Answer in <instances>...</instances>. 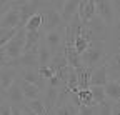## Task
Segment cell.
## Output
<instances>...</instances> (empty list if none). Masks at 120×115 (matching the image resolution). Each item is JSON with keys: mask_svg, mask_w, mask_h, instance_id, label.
Returning a JSON list of instances; mask_svg holds the SVG:
<instances>
[{"mask_svg": "<svg viewBox=\"0 0 120 115\" xmlns=\"http://www.w3.org/2000/svg\"><path fill=\"white\" fill-rule=\"evenodd\" d=\"M109 44L105 42H92L88 45V48L80 55V62L83 68L95 70L100 65H103L109 59Z\"/></svg>", "mask_w": 120, "mask_h": 115, "instance_id": "cell-1", "label": "cell"}, {"mask_svg": "<svg viewBox=\"0 0 120 115\" xmlns=\"http://www.w3.org/2000/svg\"><path fill=\"white\" fill-rule=\"evenodd\" d=\"M25 35H27V30L23 27H19L17 32H15V35L5 44L4 50H5V55L8 62L12 60H17L19 57L23 53V44H25Z\"/></svg>", "mask_w": 120, "mask_h": 115, "instance_id": "cell-2", "label": "cell"}, {"mask_svg": "<svg viewBox=\"0 0 120 115\" xmlns=\"http://www.w3.org/2000/svg\"><path fill=\"white\" fill-rule=\"evenodd\" d=\"M117 2H110V0H97L95 2V15L107 25L113 27L117 23Z\"/></svg>", "mask_w": 120, "mask_h": 115, "instance_id": "cell-3", "label": "cell"}, {"mask_svg": "<svg viewBox=\"0 0 120 115\" xmlns=\"http://www.w3.org/2000/svg\"><path fill=\"white\" fill-rule=\"evenodd\" d=\"M40 12H42V32L43 33L53 32L64 25L62 19H60V13L52 7V2H45V5Z\"/></svg>", "mask_w": 120, "mask_h": 115, "instance_id": "cell-4", "label": "cell"}, {"mask_svg": "<svg viewBox=\"0 0 120 115\" xmlns=\"http://www.w3.org/2000/svg\"><path fill=\"white\" fill-rule=\"evenodd\" d=\"M42 44L52 52V55L62 52V48H64V25L60 28H57V30H53V32L43 33Z\"/></svg>", "mask_w": 120, "mask_h": 115, "instance_id": "cell-5", "label": "cell"}, {"mask_svg": "<svg viewBox=\"0 0 120 115\" xmlns=\"http://www.w3.org/2000/svg\"><path fill=\"white\" fill-rule=\"evenodd\" d=\"M15 7L19 10V17H20V27L25 25V22L34 15V13L40 12L45 5V2H13Z\"/></svg>", "mask_w": 120, "mask_h": 115, "instance_id": "cell-6", "label": "cell"}, {"mask_svg": "<svg viewBox=\"0 0 120 115\" xmlns=\"http://www.w3.org/2000/svg\"><path fill=\"white\" fill-rule=\"evenodd\" d=\"M20 27V17H19V10L15 7L13 2H10V8L0 17V28L5 30H17Z\"/></svg>", "mask_w": 120, "mask_h": 115, "instance_id": "cell-7", "label": "cell"}, {"mask_svg": "<svg viewBox=\"0 0 120 115\" xmlns=\"http://www.w3.org/2000/svg\"><path fill=\"white\" fill-rule=\"evenodd\" d=\"M19 77H20L23 82H27V83L35 85V87L40 89L42 92L47 89V82H45V80L38 75L37 68H19Z\"/></svg>", "mask_w": 120, "mask_h": 115, "instance_id": "cell-8", "label": "cell"}, {"mask_svg": "<svg viewBox=\"0 0 120 115\" xmlns=\"http://www.w3.org/2000/svg\"><path fill=\"white\" fill-rule=\"evenodd\" d=\"M77 15L82 22V25H87L90 20L95 17V0H80Z\"/></svg>", "mask_w": 120, "mask_h": 115, "instance_id": "cell-9", "label": "cell"}, {"mask_svg": "<svg viewBox=\"0 0 120 115\" xmlns=\"http://www.w3.org/2000/svg\"><path fill=\"white\" fill-rule=\"evenodd\" d=\"M5 102H8L10 105H19V107L25 104L23 93H22L20 85H19V77H17V80L10 85V89L5 92Z\"/></svg>", "mask_w": 120, "mask_h": 115, "instance_id": "cell-10", "label": "cell"}, {"mask_svg": "<svg viewBox=\"0 0 120 115\" xmlns=\"http://www.w3.org/2000/svg\"><path fill=\"white\" fill-rule=\"evenodd\" d=\"M105 70H107V80L120 78V55L118 53L109 55L107 62H105Z\"/></svg>", "mask_w": 120, "mask_h": 115, "instance_id": "cell-11", "label": "cell"}, {"mask_svg": "<svg viewBox=\"0 0 120 115\" xmlns=\"http://www.w3.org/2000/svg\"><path fill=\"white\" fill-rule=\"evenodd\" d=\"M19 77V70L13 67H2L0 68V89L7 92L10 89V85L17 80Z\"/></svg>", "mask_w": 120, "mask_h": 115, "instance_id": "cell-12", "label": "cell"}, {"mask_svg": "<svg viewBox=\"0 0 120 115\" xmlns=\"http://www.w3.org/2000/svg\"><path fill=\"white\" fill-rule=\"evenodd\" d=\"M77 8H79V2H77V0H68V2L62 4V8H60L58 13H60V19H62L64 25H67L72 20V17L77 13Z\"/></svg>", "mask_w": 120, "mask_h": 115, "instance_id": "cell-13", "label": "cell"}, {"mask_svg": "<svg viewBox=\"0 0 120 115\" xmlns=\"http://www.w3.org/2000/svg\"><path fill=\"white\" fill-rule=\"evenodd\" d=\"M42 37H43V32L42 30H37V32H27L25 35V44H23V53L25 52H30V50H37L40 42H42Z\"/></svg>", "mask_w": 120, "mask_h": 115, "instance_id": "cell-14", "label": "cell"}, {"mask_svg": "<svg viewBox=\"0 0 120 115\" xmlns=\"http://www.w3.org/2000/svg\"><path fill=\"white\" fill-rule=\"evenodd\" d=\"M19 85H20V90H22V93H23L25 102H27V100H35V98H40L42 90H40V89H37L35 85L23 82L20 77H19Z\"/></svg>", "mask_w": 120, "mask_h": 115, "instance_id": "cell-15", "label": "cell"}, {"mask_svg": "<svg viewBox=\"0 0 120 115\" xmlns=\"http://www.w3.org/2000/svg\"><path fill=\"white\" fill-rule=\"evenodd\" d=\"M103 92H105V97L110 98L113 104H118V100H120V82L118 80H109L103 85Z\"/></svg>", "mask_w": 120, "mask_h": 115, "instance_id": "cell-16", "label": "cell"}, {"mask_svg": "<svg viewBox=\"0 0 120 115\" xmlns=\"http://www.w3.org/2000/svg\"><path fill=\"white\" fill-rule=\"evenodd\" d=\"M107 70H105V63L100 65L98 68L92 70V75H90V87H103L107 83Z\"/></svg>", "mask_w": 120, "mask_h": 115, "instance_id": "cell-17", "label": "cell"}, {"mask_svg": "<svg viewBox=\"0 0 120 115\" xmlns=\"http://www.w3.org/2000/svg\"><path fill=\"white\" fill-rule=\"evenodd\" d=\"M75 75H77V85H79V90H85L90 89V75H92V70L88 68H79L75 70Z\"/></svg>", "mask_w": 120, "mask_h": 115, "instance_id": "cell-18", "label": "cell"}, {"mask_svg": "<svg viewBox=\"0 0 120 115\" xmlns=\"http://www.w3.org/2000/svg\"><path fill=\"white\" fill-rule=\"evenodd\" d=\"M23 28H25L27 32H37V30H42V12L34 13V15L25 22Z\"/></svg>", "mask_w": 120, "mask_h": 115, "instance_id": "cell-19", "label": "cell"}, {"mask_svg": "<svg viewBox=\"0 0 120 115\" xmlns=\"http://www.w3.org/2000/svg\"><path fill=\"white\" fill-rule=\"evenodd\" d=\"M67 67V62H65V57H64V52H58L52 57V60L49 62V68L53 72V74H57L58 70H62Z\"/></svg>", "mask_w": 120, "mask_h": 115, "instance_id": "cell-20", "label": "cell"}, {"mask_svg": "<svg viewBox=\"0 0 120 115\" xmlns=\"http://www.w3.org/2000/svg\"><path fill=\"white\" fill-rule=\"evenodd\" d=\"M52 52L45 47L42 42L38 45V50H37V60H38V67H43V65H49V62L52 60Z\"/></svg>", "mask_w": 120, "mask_h": 115, "instance_id": "cell-21", "label": "cell"}, {"mask_svg": "<svg viewBox=\"0 0 120 115\" xmlns=\"http://www.w3.org/2000/svg\"><path fill=\"white\" fill-rule=\"evenodd\" d=\"M25 107H27V108H30L35 115H45V105H43V102H42V98L27 100Z\"/></svg>", "mask_w": 120, "mask_h": 115, "instance_id": "cell-22", "label": "cell"}, {"mask_svg": "<svg viewBox=\"0 0 120 115\" xmlns=\"http://www.w3.org/2000/svg\"><path fill=\"white\" fill-rule=\"evenodd\" d=\"M90 93H92V98H94L95 105H100L103 102H107V97H105L103 87H90Z\"/></svg>", "mask_w": 120, "mask_h": 115, "instance_id": "cell-23", "label": "cell"}, {"mask_svg": "<svg viewBox=\"0 0 120 115\" xmlns=\"http://www.w3.org/2000/svg\"><path fill=\"white\" fill-rule=\"evenodd\" d=\"M77 113H79V107H75L72 104H65L55 108V115H77Z\"/></svg>", "mask_w": 120, "mask_h": 115, "instance_id": "cell-24", "label": "cell"}, {"mask_svg": "<svg viewBox=\"0 0 120 115\" xmlns=\"http://www.w3.org/2000/svg\"><path fill=\"white\" fill-rule=\"evenodd\" d=\"M37 72H38V75H40V77H42V78H43L45 82H47L49 78H52V77H53V72H52V70L49 68V65L38 67V68H37Z\"/></svg>", "mask_w": 120, "mask_h": 115, "instance_id": "cell-25", "label": "cell"}, {"mask_svg": "<svg viewBox=\"0 0 120 115\" xmlns=\"http://www.w3.org/2000/svg\"><path fill=\"white\" fill-rule=\"evenodd\" d=\"M112 104H113V102H103V104L97 105V108H98V115H110Z\"/></svg>", "mask_w": 120, "mask_h": 115, "instance_id": "cell-26", "label": "cell"}, {"mask_svg": "<svg viewBox=\"0 0 120 115\" xmlns=\"http://www.w3.org/2000/svg\"><path fill=\"white\" fill-rule=\"evenodd\" d=\"M79 113L80 115H98V108L97 107H79Z\"/></svg>", "mask_w": 120, "mask_h": 115, "instance_id": "cell-27", "label": "cell"}, {"mask_svg": "<svg viewBox=\"0 0 120 115\" xmlns=\"http://www.w3.org/2000/svg\"><path fill=\"white\" fill-rule=\"evenodd\" d=\"M0 115H12V105L8 102L0 104Z\"/></svg>", "mask_w": 120, "mask_h": 115, "instance_id": "cell-28", "label": "cell"}, {"mask_svg": "<svg viewBox=\"0 0 120 115\" xmlns=\"http://www.w3.org/2000/svg\"><path fill=\"white\" fill-rule=\"evenodd\" d=\"M8 65V59H7V55H5V50H4V47L0 48V68L2 67H7Z\"/></svg>", "mask_w": 120, "mask_h": 115, "instance_id": "cell-29", "label": "cell"}, {"mask_svg": "<svg viewBox=\"0 0 120 115\" xmlns=\"http://www.w3.org/2000/svg\"><path fill=\"white\" fill-rule=\"evenodd\" d=\"M110 115H120V105H118V104H112Z\"/></svg>", "mask_w": 120, "mask_h": 115, "instance_id": "cell-30", "label": "cell"}, {"mask_svg": "<svg viewBox=\"0 0 120 115\" xmlns=\"http://www.w3.org/2000/svg\"><path fill=\"white\" fill-rule=\"evenodd\" d=\"M5 102V97H2V95H0V104H4Z\"/></svg>", "mask_w": 120, "mask_h": 115, "instance_id": "cell-31", "label": "cell"}, {"mask_svg": "<svg viewBox=\"0 0 120 115\" xmlns=\"http://www.w3.org/2000/svg\"><path fill=\"white\" fill-rule=\"evenodd\" d=\"M0 95H2V97H5V92H4L2 89H0Z\"/></svg>", "mask_w": 120, "mask_h": 115, "instance_id": "cell-32", "label": "cell"}, {"mask_svg": "<svg viewBox=\"0 0 120 115\" xmlns=\"http://www.w3.org/2000/svg\"><path fill=\"white\" fill-rule=\"evenodd\" d=\"M77 115H80V113H77Z\"/></svg>", "mask_w": 120, "mask_h": 115, "instance_id": "cell-33", "label": "cell"}]
</instances>
